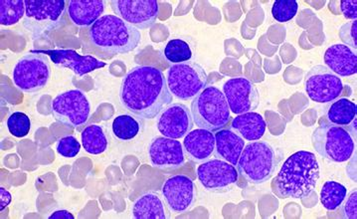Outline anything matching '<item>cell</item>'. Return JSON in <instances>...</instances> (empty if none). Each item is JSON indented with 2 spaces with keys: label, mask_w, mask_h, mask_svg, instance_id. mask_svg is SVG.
Returning <instances> with one entry per match:
<instances>
[{
  "label": "cell",
  "mask_w": 357,
  "mask_h": 219,
  "mask_svg": "<svg viewBox=\"0 0 357 219\" xmlns=\"http://www.w3.org/2000/svg\"><path fill=\"white\" fill-rule=\"evenodd\" d=\"M120 100L132 115L151 120L172 104V95L160 69L141 65L130 70L123 79Z\"/></svg>",
  "instance_id": "6da1fadb"
},
{
  "label": "cell",
  "mask_w": 357,
  "mask_h": 219,
  "mask_svg": "<svg viewBox=\"0 0 357 219\" xmlns=\"http://www.w3.org/2000/svg\"><path fill=\"white\" fill-rule=\"evenodd\" d=\"M321 174L314 153L300 151L282 165L276 179L278 192L284 199H302L314 192Z\"/></svg>",
  "instance_id": "7a4b0ae2"
},
{
  "label": "cell",
  "mask_w": 357,
  "mask_h": 219,
  "mask_svg": "<svg viewBox=\"0 0 357 219\" xmlns=\"http://www.w3.org/2000/svg\"><path fill=\"white\" fill-rule=\"evenodd\" d=\"M89 39L96 48L111 55L127 54L141 42L139 30L113 14H107L89 27Z\"/></svg>",
  "instance_id": "3957f363"
},
{
  "label": "cell",
  "mask_w": 357,
  "mask_h": 219,
  "mask_svg": "<svg viewBox=\"0 0 357 219\" xmlns=\"http://www.w3.org/2000/svg\"><path fill=\"white\" fill-rule=\"evenodd\" d=\"M283 157L280 150L267 142H253L243 150L237 171L248 183L261 185L274 176Z\"/></svg>",
  "instance_id": "277c9868"
},
{
  "label": "cell",
  "mask_w": 357,
  "mask_h": 219,
  "mask_svg": "<svg viewBox=\"0 0 357 219\" xmlns=\"http://www.w3.org/2000/svg\"><path fill=\"white\" fill-rule=\"evenodd\" d=\"M230 112L225 95L215 86H206L191 102V115L200 129H223L229 123Z\"/></svg>",
  "instance_id": "5b68a950"
},
{
  "label": "cell",
  "mask_w": 357,
  "mask_h": 219,
  "mask_svg": "<svg viewBox=\"0 0 357 219\" xmlns=\"http://www.w3.org/2000/svg\"><path fill=\"white\" fill-rule=\"evenodd\" d=\"M312 146L321 158L333 163L349 160L356 150L354 137L349 130L331 125L321 119L312 136Z\"/></svg>",
  "instance_id": "8992f818"
},
{
  "label": "cell",
  "mask_w": 357,
  "mask_h": 219,
  "mask_svg": "<svg viewBox=\"0 0 357 219\" xmlns=\"http://www.w3.org/2000/svg\"><path fill=\"white\" fill-rule=\"evenodd\" d=\"M23 25L34 39L60 27L66 13L64 0H25Z\"/></svg>",
  "instance_id": "52a82bcc"
},
{
  "label": "cell",
  "mask_w": 357,
  "mask_h": 219,
  "mask_svg": "<svg viewBox=\"0 0 357 219\" xmlns=\"http://www.w3.org/2000/svg\"><path fill=\"white\" fill-rule=\"evenodd\" d=\"M50 76V64L47 57L32 51L18 60L13 71L14 85L28 94H33L43 89L47 85Z\"/></svg>",
  "instance_id": "ba28073f"
},
{
  "label": "cell",
  "mask_w": 357,
  "mask_h": 219,
  "mask_svg": "<svg viewBox=\"0 0 357 219\" xmlns=\"http://www.w3.org/2000/svg\"><path fill=\"white\" fill-rule=\"evenodd\" d=\"M167 83L172 95L185 101L193 99L206 87L207 74L197 63H179L167 71Z\"/></svg>",
  "instance_id": "9c48e42d"
},
{
  "label": "cell",
  "mask_w": 357,
  "mask_h": 219,
  "mask_svg": "<svg viewBox=\"0 0 357 219\" xmlns=\"http://www.w3.org/2000/svg\"><path fill=\"white\" fill-rule=\"evenodd\" d=\"M51 111L58 122L72 128H80L90 118L91 104L83 91L61 93L51 102Z\"/></svg>",
  "instance_id": "30bf717a"
},
{
  "label": "cell",
  "mask_w": 357,
  "mask_h": 219,
  "mask_svg": "<svg viewBox=\"0 0 357 219\" xmlns=\"http://www.w3.org/2000/svg\"><path fill=\"white\" fill-rule=\"evenodd\" d=\"M305 89L307 96L317 103H331L344 91L342 79L324 65H317L305 75Z\"/></svg>",
  "instance_id": "8fae6325"
},
{
  "label": "cell",
  "mask_w": 357,
  "mask_h": 219,
  "mask_svg": "<svg viewBox=\"0 0 357 219\" xmlns=\"http://www.w3.org/2000/svg\"><path fill=\"white\" fill-rule=\"evenodd\" d=\"M111 6L116 16L139 30L153 27L160 13L155 0H113Z\"/></svg>",
  "instance_id": "7c38bea8"
},
{
  "label": "cell",
  "mask_w": 357,
  "mask_h": 219,
  "mask_svg": "<svg viewBox=\"0 0 357 219\" xmlns=\"http://www.w3.org/2000/svg\"><path fill=\"white\" fill-rule=\"evenodd\" d=\"M223 93L230 111L236 115L253 112L260 103V94L246 77L231 78L223 86Z\"/></svg>",
  "instance_id": "4fadbf2b"
},
{
  "label": "cell",
  "mask_w": 357,
  "mask_h": 219,
  "mask_svg": "<svg viewBox=\"0 0 357 219\" xmlns=\"http://www.w3.org/2000/svg\"><path fill=\"white\" fill-rule=\"evenodd\" d=\"M197 178L205 190L208 192H221L231 186L236 185L239 172L234 165L220 160L203 162L197 167Z\"/></svg>",
  "instance_id": "5bb4252c"
},
{
  "label": "cell",
  "mask_w": 357,
  "mask_h": 219,
  "mask_svg": "<svg viewBox=\"0 0 357 219\" xmlns=\"http://www.w3.org/2000/svg\"><path fill=\"white\" fill-rule=\"evenodd\" d=\"M163 199L174 213H188L195 202L196 190L192 179L184 174L172 176L163 183Z\"/></svg>",
  "instance_id": "9a60e30c"
},
{
  "label": "cell",
  "mask_w": 357,
  "mask_h": 219,
  "mask_svg": "<svg viewBox=\"0 0 357 219\" xmlns=\"http://www.w3.org/2000/svg\"><path fill=\"white\" fill-rule=\"evenodd\" d=\"M156 127L163 137L178 139L184 137L193 127L191 112L183 104H172L163 110Z\"/></svg>",
  "instance_id": "2e32d148"
},
{
  "label": "cell",
  "mask_w": 357,
  "mask_h": 219,
  "mask_svg": "<svg viewBox=\"0 0 357 219\" xmlns=\"http://www.w3.org/2000/svg\"><path fill=\"white\" fill-rule=\"evenodd\" d=\"M151 165L158 169H178L185 164V156L181 142L169 137H158L149 148Z\"/></svg>",
  "instance_id": "e0dca14e"
},
{
  "label": "cell",
  "mask_w": 357,
  "mask_h": 219,
  "mask_svg": "<svg viewBox=\"0 0 357 219\" xmlns=\"http://www.w3.org/2000/svg\"><path fill=\"white\" fill-rule=\"evenodd\" d=\"M32 52L43 53V54L50 56L51 60L55 65L66 67V68L72 70L79 77L106 66V63L100 61L97 58L91 55L82 56L72 49L32 51Z\"/></svg>",
  "instance_id": "ac0fdd59"
},
{
  "label": "cell",
  "mask_w": 357,
  "mask_h": 219,
  "mask_svg": "<svg viewBox=\"0 0 357 219\" xmlns=\"http://www.w3.org/2000/svg\"><path fill=\"white\" fill-rule=\"evenodd\" d=\"M324 59L328 68L338 76L349 77L357 73L356 50L344 44H335L326 49Z\"/></svg>",
  "instance_id": "d6986e66"
},
{
  "label": "cell",
  "mask_w": 357,
  "mask_h": 219,
  "mask_svg": "<svg viewBox=\"0 0 357 219\" xmlns=\"http://www.w3.org/2000/svg\"><path fill=\"white\" fill-rule=\"evenodd\" d=\"M184 151L191 160L202 163L209 160L215 150V135L211 130L197 129L191 130L183 141Z\"/></svg>",
  "instance_id": "ffe728a7"
},
{
  "label": "cell",
  "mask_w": 357,
  "mask_h": 219,
  "mask_svg": "<svg viewBox=\"0 0 357 219\" xmlns=\"http://www.w3.org/2000/svg\"><path fill=\"white\" fill-rule=\"evenodd\" d=\"M244 148V139L232 129L217 130L215 150H214V155L217 158H220L236 167Z\"/></svg>",
  "instance_id": "44dd1931"
},
{
  "label": "cell",
  "mask_w": 357,
  "mask_h": 219,
  "mask_svg": "<svg viewBox=\"0 0 357 219\" xmlns=\"http://www.w3.org/2000/svg\"><path fill=\"white\" fill-rule=\"evenodd\" d=\"M105 2L102 0H71L68 2V15L75 25L91 27L102 17Z\"/></svg>",
  "instance_id": "7402d4cb"
},
{
  "label": "cell",
  "mask_w": 357,
  "mask_h": 219,
  "mask_svg": "<svg viewBox=\"0 0 357 219\" xmlns=\"http://www.w3.org/2000/svg\"><path fill=\"white\" fill-rule=\"evenodd\" d=\"M230 129L236 132L246 141L256 142L262 139L265 135L267 123L260 114L248 112L233 119Z\"/></svg>",
  "instance_id": "603a6c76"
},
{
  "label": "cell",
  "mask_w": 357,
  "mask_h": 219,
  "mask_svg": "<svg viewBox=\"0 0 357 219\" xmlns=\"http://www.w3.org/2000/svg\"><path fill=\"white\" fill-rule=\"evenodd\" d=\"M356 104L347 98H342V99L331 102L330 106L326 110L324 120L331 125L347 129L349 125L356 120Z\"/></svg>",
  "instance_id": "cb8c5ba5"
},
{
  "label": "cell",
  "mask_w": 357,
  "mask_h": 219,
  "mask_svg": "<svg viewBox=\"0 0 357 219\" xmlns=\"http://www.w3.org/2000/svg\"><path fill=\"white\" fill-rule=\"evenodd\" d=\"M132 218L135 219H165V206L160 195L146 192L135 200L132 206Z\"/></svg>",
  "instance_id": "d4e9b609"
},
{
  "label": "cell",
  "mask_w": 357,
  "mask_h": 219,
  "mask_svg": "<svg viewBox=\"0 0 357 219\" xmlns=\"http://www.w3.org/2000/svg\"><path fill=\"white\" fill-rule=\"evenodd\" d=\"M84 150L91 155H101L108 149V137L102 127L90 125L83 130L81 135Z\"/></svg>",
  "instance_id": "484cf974"
},
{
  "label": "cell",
  "mask_w": 357,
  "mask_h": 219,
  "mask_svg": "<svg viewBox=\"0 0 357 219\" xmlns=\"http://www.w3.org/2000/svg\"><path fill=\"white\" fill-rule=\"evenodd\" d=\"M347 190L342 183L335 181L324 183L321 190V202L324 209L330 211H337L347 199Z\"/></svg>",
  "instance_id": "4316f807"
},
{
  "label": "cell",
  "mask_w": 357,
  "mask_h": 219,
  "mask_svg": "<svg viewBox=\"0 0 357 219\" xmlns=\"http://www.w3.org/2000/svg\"><path fill=\"white\" fill-rule=\"evenodd\" d=\"M112 129L116 139L130 141L141 133L142 122L132 115H121L114 120Z\"/></svg>",
  "instance_id": "83f0119b"
},
{
  "label": "cell",
  "mask_w": 357,
  "mask_h": 219,
  "mask_svg": "<svg viewBox=\"0 0 357 219\" xmlns=\"http://www.w3.org/2000/svg\"><path fill=\"white\" fill-rule=\"evenodd\" d=\"M25 1L23 0H1L0 1V24L11 27L24 17Z\"/></svg>",
  "instance_id": "f1b7e54d"
},
{
  "label": "cell",
  "mask_w": 357,
  "mask_h": 219,
  "mask_svg": "<svg viewBox=\"0 0 357 219\" xmlns=\"http://www.w3.org/2000/svg\"><path fill=\"white\" fill-rule=\"evenodd\" d=\"M165 59L172 64L188 62L192 57V50L188 42L182 39H172L163 51Z\"/></svg>",
  "instance_id": "f546056e"
},
{
  "label": "cell",
  "mask_w": 357,
  "mask_h": 219,
  "mask_svg": "<svg viewBox=\"0 0 357 219\" xmlns=\"http://www.w3.org/2000/svg\"><path fill=\"white\" fill-rule=\"evenodd\" d=\"M298 13V2L296 0H278L272 7V16L280 23L289 22Z\"/></svg>",
  "instance_id": "4dcf8cb0"
},
{
  "label": "cell",
  "mask_w": 357,
  "mask_h": 219,
  "mask_svg": "<svg viewBox=\"0 0 357 219\" xmlns=\"http://www.w3.org/2000/svg\"><path fill=\"white\" fill-rule=\"evenodd\" d=\"M7 129L13 136L23 137L29 134L31 129V122L29 116L22 112H14L7 119Z\"/></svg>",
  "instance_id": "1f68e13d"
},
{
  "label": "cell",
  "mask_w": 357,
  "mask_h": 219,
  "mask_svg": "<svg viewBox=\"0 0 357 219\" xmlns=\"http://www.w3.org/2000/svg\"><path fill=\"white\" fill-rule=\"evenodd\" d=\"M56 151L62 157L73 158L80 153L81 144L73 136L62 137L56 144Z\"/></svg>",
  "instance_id": "d6a6232c"
},
{
  "label": "cell",
  "mask_w": 357,
  "mask_h": 219,
  "mask_svg": "<svg viewBox=\"0 0 357 219\" xmlns=\"http://www.w3.org/2000/svg\"><path fill=\"white\" fill-rule=\"evenodd\" d=\"M340 37L344 45L356 50L357 21L345 23L340 29Z\"/></svg>",
  "instance_id": "836d02e7"
},
{
  "label": "cell",
  "mask_w": 357,
  "mask_h": 219,
  "mask_svg": "<svg viewBox=\"0 0 357 219\" xmlns=\"http://www.w3.org/2000/svg\"><path fill=\"white\" fill-rule=\"evenodd\" d=\"M357 192L354 190L347 197L342 207V214L344 218L356 219L357 218Z\"/></svg>",
  "instance_id": "e575fe53"
},
{
  "label": "cell",
  "mask_w": 357,
  "mask_h": 219,
  "mask_svg": "<svg viewBox=\"0 0 357 219\" xmlns=\"http://www.w3.org/2000/svg\"><path fill=\"white\" fill-rule=\"evenodd\" d=\"M340 11L347 20H356L357 18V1H340Z\"/></svg>",
  "instance_id": "d590c367"
},
{
  "label": "cell",
  "mask_w": 357,
  "mask_h": 219,
  "mask_svg": "<svg viewBox=\"0 0 357 219\" xmlns=\"http://www.w3.org/2000/svg\"><path fill=\"white\" fill-rule=\"evenodd\" d=\"M11 200H13V195L11 193L4 188L3 186L0 188V211H3L7 206H9Z\"/></svg>",
  "instance_id": "8d00e7d4"
},
{
  "label": "cell",
  "mask_w": 357,
  "mask_h": 219,
  "mask_svg": "<svg viewBox=\"0 0 357 219\" xmlns=\"http://www.w3.org/2000/svg\"><path fill=\"white\" fill-rule=\"evenodd\" d=\"M49 219H74L73 214L68 211H57L48 216Z\"/></svg>",
  "instance_id": "74e56055"
}]
</instances>
